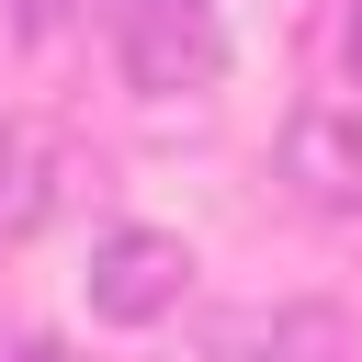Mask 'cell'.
Masks as SVG:
<instances>
[{
  "label": "cell",
  "mask_w": 362,
  "mask_h": 362,
  "mask_svg": "<svg viewBox=\"0 0 362 362\" xmlns=\"http://www.w3.org/2000/svg\"><path fill=\"white\" fill-rule=\"evenodd\" d=\"M113 68L136 102H192L226 79V11L215 0H136L113 23Z\"/></svg>",
  "instance_id": "cell-1"
},
{
  "label": "cell",
  "mask_w": 362,
  "mask_h": 362,
  "mask_svg": "<svg viewBox=\"0 0 362 362\" xmlns=\"http://www.w3.org/2000/svg\"><path fill=\"white\" fill-rule=\"evenodd\" d=\"M79 294H90L102 328H158V317L192 294V249H181L170 226H113V238H90Z\"/></svg>",
  "instance_id": "cell-2"
},
{
  "label": "cell",
  "mask_w": 362,
  "mask_h": 362,
  "mask_svg": "<svg viewBox=\"0 0 362 362\" xmlns=\"http://www.w3.org/2000/svg\"><path fill=\"white\" fill-rule=\"evenodd\" d=\"M204 362H362V328L317 294H283V305H238L204 328Z\"/></svg>",
  "instance_id": "cell-3"
},
{
  "label": "cell",
  "mask_w": 362,
  "mask_h": 362,
  "mask_svg": "<svg viewBox=\"0 0 362 362\" xmlns=\"http://www.w3.org/2000/svg\"><path fill=\"white\" fill-rule=\"evenodd\" d=\"M272 170H283L294 204H317V215H362V113H328V102L283 113Z\"/></svg>",
  "instance_id": "cell-4"
},
{
  "label": "cell",
  "mask_w": 362,
  "mask_h": 362,
  "mask_svg": "<svg viewBox=\"0 0 362 362\" xmlns=\"http://www.w3.org/2000/svg\"><path fill=\"white\" fill-rule=\"evenodd\" d=\"M57 204H68V147L45 124H0V249H23Z\"/></svg>",
  "instance_id": "cell-5"
},
{
  "label": "cell",
  "mask_w": 362,
  "mask_h": 362,
  "mask_svg": "<svg viewBox=\"0 0 362 362\" xmlns=\"http://www.w3.org/2000/svg\"><path fill=\"white\" fill-rule=\"evenodd\" d=\"M124 11H136V0H23L11 23H23V45H57V34H90V23L113 34Z\"/></svg>",
  "instance_id": "cell-6"
},
{
  "label": "cell",
  "mask_w": 362,
  "mask_h": 362,
  "mask_svg": "<svg viewBox=\"0 0 362 362\" xmlns=\"http://www.w3.org/2000/svg\"><path fill=\"white\" fill-rule=\"evenodd\" d=\"M0 362H68V351H57L45 328H11V339H0Z\"/></svg>",
  "instance_id": "cell-7"
},
{
  "label": "cell",
  "mask_w": 362,
  "mask_h": 362,
  "mask_svg": "<svg viewBox=\"0 0 362 362\" xmlns=\"http://www.w3.org/2000/svg\"><path fill=\"white\" fill-rule=\"evenodd\" d=\"M339 68H351V90H362V0L339 11Z\"/></svg>",
  "instance_id": "cell-8"
}]
</instances>
